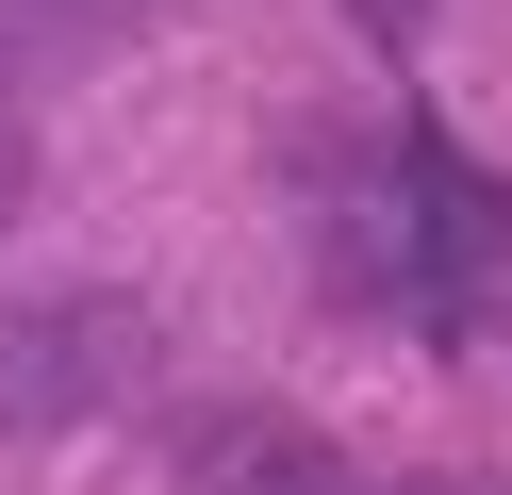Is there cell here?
I'll list each match as a JSON object with an SVG mask.
<instances>
[{"mask_svg": "<svg viewBox=\"0 0 512 495\" xmlns=\"http://www.w3.org/2000/svg\"><path fill=\"white\" fill-rule=\"evenodd\" d=\"M133 396H149V297H133V281H50V297H0V429H17V446L116 429Z\"/></svg>", "mask_w": 512, "mask_h": 495, "instance_id": "cell-1", "label": "cell"}, {"mask_svg": "<svg viewBox=\"0 0 512 495\" xmlns=\"http://www.w3.org/2000/svg\"><path fill=\"white\" fill-rule=\"evenodd\" d=\"M166 479L182 495H347V446L314 413H281V396H199L166 429Z\"/></svg>", "mask_w": 512, "mask_h": 495, "instance_id": "cell-2", "label": "cell"}, {"mask_svg": "<svg viewBox=\"0 0 512 495\" xmlns=\"http://www.w3.org/2000/svg\"><path fill=\"white\" fill-rule=\"evenodd\" d=\"M133 33H149V0H0V50H50V66H100Z\"/></svg>", "mask_w": 512, "mask_h": 495, "instance_id": "cell-3", "label": "cell"}, {"mask_svg": "<svg viewBox=\"0 0 512 495\" xmlns=\"http://www.w3.org/2000/svg\"><path fill=\"white\" fill-rule=\"evenodd\" d=\"M17 198H34V83H17V50H0V231H17Z\"/></svg>", "mask_w": 512, "mask_h": 495, "instance_id": "cell-4", "label": "cell"}, {"mask_svg": "<svg viewBox=\"0 0 512 495\" xmlns=\"http://www.w3.org/2000/svg\"><path fill=\"white\" fill-rule=\"evenodd\" d=\"M347 33H380V50H413V33H430V0H347Z\"/></svg>", "mask_w": 512, "mask_h": 495, "instance_id": "cell-5", "label": "cell"}, {"mask_svg": "<svg viewBox=\"0 0 512 495\" xmlns=\"http://www.w3.org/2000/svg\"><path fill=\"white\" fill-rule=\"evenodd\" d=\"M397 495H512V479H479V462H413Z\"/></svg>", "mask_w": 512, "mask_h": 495, "instance_id": "cell-6", "label": "cell"}]
</instances>
